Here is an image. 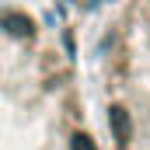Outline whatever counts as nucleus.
Listing matches in <instances>:
<instances>
[{"label":"nucleus","instance_id":"nucleus-1","mask_svg":"<svg viewBox=\"0 0 150 150\" xmlns=\"http://www.w3.org/2000/svg\"><path fill=\"white\" fill-rule=\"evenodd\" d=\"M0 150H101L77 59L21 0H0Z\"/></svg>","mask_w":150,"mask_h":150},{"label":"nucleus","instance_id":"nucleus-2","mask_svg":"<svg viewBox=\"0 0 150 150\" xmlns=\"http://www.w3.org/2000/svg\"><path fill=\"white\" fill-rule=\"evenodd\" d=\"M105 150H150V0H115L94 38Z\"/></svg>","mask_w":150,"mask_h":150}]
</instances>
